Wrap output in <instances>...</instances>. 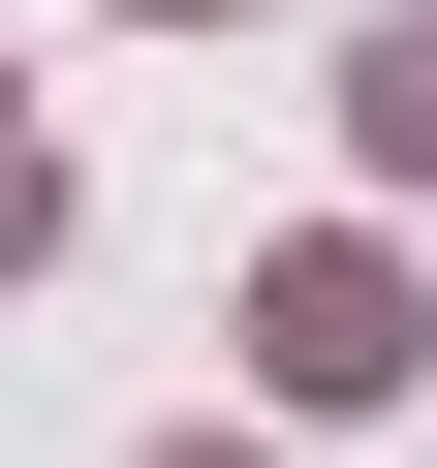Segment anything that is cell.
<instances>
[{"mask_svg": "<svg viewBox=\"0 0 437 468\" xmlns=\"http://www.w3.org/2000/svg\"><path fill=\"white\" fill-rule=\"evenodd\" d=\"M32 250H63V156H32V125H0V282H32Z\"/></svg>", "mask_w": 437, "mask_h": 468, "instance_id": "cell-2", "label": "cell"}, {"mask_svg": "<svg viewBox=\"0 0 437 468\" xmlns=\"http://www.w3.org/2000/svg\"><path fill=\"white\" fill-rule=\"evenodd\" d=\"M375 156H406V187H437V32H375Z\"/></svg>", "mask_w": 437, "mask_h": 468, "instance_id": "cell-1", "label": "cell"}]
</instances>
